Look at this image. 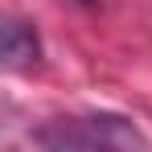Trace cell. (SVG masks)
Returning <instances> with one entry per match:
<instances>
[{"mask_svg":"<svg viewBox=\"0 0 152 152\" xmlns=\"http://www.w3.org/2000/svg\"><path fill=\"white\" fill-rule=\"evenodd\" d=\"M50 152H86V148L78 144L74 136H58V140H53V144H50Z\"/></svg>","mask_w":152,"mask_h":152,"instance_id":"3957f363","label":"cell"},{"mask_svg":"<svg viewBox=\"0 0 152 152\" xmlns=\"http://www.w3.org/2000/svg\"><path fill=\"white\" fill-rule=\"evenodd\" d=\"M82 136L91 140V148L99 152H148V140H144V132L124 119V115H86L82 119Z\"/></svg>","mask_w":152,"mask_h":152,"instance_id":"6da1fadb","label":"cell"},{"mask_svg":"<svg viewBox=\"0 0 152 152\" xmlns=\"http://www.w3.org/2000/svg\"><path fill=\"white\" fill-rule=\"evenodd\" d=\"M82 4H95V0H82Z\"/></svg>","mask_w":152,"mask_h":152,"instance_id":"277c9868","label":"cell"},{"mask_svg":"<svg viewBox=\"0 0 152 152\" xmlns=\"http://www.w3.org/2000/svg\"><path fill=\"white\" fill-rule=\"evenodd\" d=\"M0 53H4V66H8V70L33 66V62L41 58V41H37L33 25L8 17V21H4V33H0Z\"/></svg>","mask_w":152,"mask_h":152,"instance_id":"7a4b0ae2","label":"cell"}]
</instances>
